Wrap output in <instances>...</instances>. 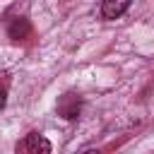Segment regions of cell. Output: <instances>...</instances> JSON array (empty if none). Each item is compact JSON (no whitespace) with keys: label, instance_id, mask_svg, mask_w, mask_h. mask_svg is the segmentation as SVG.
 Masks as SVG:
<instances>
[{"label":"cell","instance_id":"obj_6","mask_svg":"<svg viewBox=\"0 0 154 154\" xmlns=\"http://www.w3.org/2000/svg\"><path fill=\"white\" fill-rule=\"evenodd\" d=\"M82 154H101L99 149H87V152H82Z\"/></svg>","mask_w":154,"mask_h":154},{"label":"cell","instance_id":"obj_1","mask_svg":"<svg viewBox=\"0 0 154 154\" xmlns=\"http://www.w3.org/2000/svg\"><path fill=\"white\" fill-rule=\"evenodd\" d=\"M55 113L60 118H65V120H77L79 113H82V96L75 94V91L63 94L58 99V103H55Z\"/></svg>","mask_w":154,"mask_h":154},{"label":"cell","instance_id":"obj_3","mask_svg":"<svg viewBox=\"0 0 154 154\" xmlns=\"http://www.w3.org/2000/svg\"><path fill=\"white\" fill-rule=\"evenodd\" d=\"M22 149H26V154H51V142L41 132H29L22 142Z\"/></svg>","mask_w":154,"mask_h":154},{"label":"cell","instance_id":"obj_5","mask_svg":"<svg viewBox=\"0 0 154 154\" xmlns=\"http://www.w3.org/2000/svg\"><path fill=\"white\" fill-rule=\"evenodd\" d=\"M5 103H7V87L5 82H0V111L5 108Z\"/></svg>","mask_w":154,"mask_h":154},{"label":"cell","instance_id":"obj_2","mask_svg":"<svg viewBox=\"0 0 154 154\" xmlns=\"http://www.w3.org/2000/svg\"><path fill=\"white\" fill-rule=\"evenodd\" d=\"M7 36H10L12 41H24V38H29V36H31V24H29V19H24V17H12V19H7Z\"/></svg>","mask_w":154,"mask_h":154},{"label":"cell","instance_id":"obj_4","mask_svg":"<svg viewBox=\"0 0 154 154\" xmlns=\"http://www.w3.org/2000/svg\"><path fill=\"white\" fill-rule=\"evenodd\" d=\"M130 2L132 0H103L101 2V17L103 19H118L120 14H125Z\"/></svg>","mask_w":154,"mask_h":154}]
</instances>
